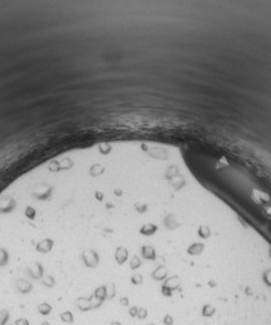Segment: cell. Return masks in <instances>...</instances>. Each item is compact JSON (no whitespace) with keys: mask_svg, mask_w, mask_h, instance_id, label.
I'll return each instance as SVG.
<instances>
[{"mask_svg":"<svg viewBox=\"0 0 271 325\" xmlns=\"http://www.w3.org/2000/svg\"><path fill=\"white\" fill-rule=\"evenodd\" d=\"M37 311L40 315H49V312L52 311V306L48 303H40L37 304Z\"/></svg>","mask_w":271,"mask_h":325,"instance_id":"1","label":"cell"},{"mask_svg":"<svg viewBox=\"0 0 271 325\" xmlns=\"http://www.w3.org/2000/svg\"><path fill=\"white\" fill-rule=\"evenodd\" d=\"M41 325H49V324H48V322H43Z\"/></svg>","mask_w":271,"mask_h":325,"instance_id":"3","label":"cell"},{"mask_svg":"<svg viewBox=\"0 0 271 325\" xmlns=\"http://www.w3.org/2000/svg\"><path fill=\"white\" fill-rule=\"evenodd\" d=\"M61 319H62L63 321H66V322L72 321V316H71L70 312H65V314H62V315H61Z\"/></svg>","mask_w":271,"mask_h":325,"instance_id":"2","label":"cell"}]
</instances>
